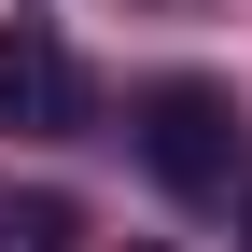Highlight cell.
Returning a JSON list of instances; mask_svg holds the SVG:
<instances>
[{"instance_id":"obj_1","label":"cell","mask_w":252,"mask_h":252,"mask_svg":"<svg viewBox=\"0 0 252 252\" xmlns=\"http://www.w3.org/2000/svg\"><path fill=\"white\" fill-rule=\"evenodd\" d=\"M140 168L168 182V196H238V98L210 70L140 84Z\"/></svg>"},{"instance_id":"obj_4","label":"cell","mask_w":252,"mask_h":252,"mask_svg":"<svg viewBox=\"0 0 252 252\" xmlns=\"http://www.w3.org/2000/svg\"><path fill=\"white\" fill-rule=\"evenodd\" d=\"M140 252H168V238H140Z\"/></svg>"},{"instance_id":"obj_2","label":"cell","mask_w":252,"mask_h":252,"mask_svg":"<svg viewBox=\"0 0 252 252\" xmlns=\"http://www.w3.org/2000/svg\"><path fill=\"white\" fill-rule=\"evenodd\" d=\"M0 126L14 140H70L84 126V70H70V42L42 14H0Z\"/></svg>"},{"instance_id":"obj_5","label":"cell","mask_w":252,"mask_h":252,"mask_svg":"<svg viewBox=\"0 0 252 252\" xmlns=\"http://www.w3.org/2000/svg\"><path fill=\"white\" fill-rule=\"evenodd\" d=\"M238 252H252V238H238Z\"/></svg>"},{"instance_id":"obj_3","label":"cell","mask_w":252,"mask_h":252,"mask_svg":"<svg viewBox=\"0 0 252 252\" xmlns=\"http://www.w3.org/2000/svg\"><path fill=\"white\" fill-rule=\"evenodd\" d=\"M84 210L56 196V182H0V252H70Z\"/></svg>"}]
</instances>
